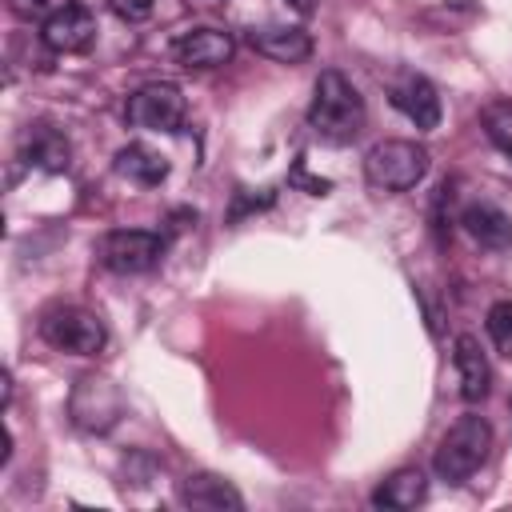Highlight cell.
I'll return each instance as SVG.
<instances>
[{"mask_svg":"<svg viewBox=\"0 0 512 512\" xmlns=\"http://www.w3.org/2000/svg\"><path fill=\"white\" fill-rule=\"evenodd\" d=\"M364 96L356 92V84L328 68L316 76V88H312V104H308V124L320 140L328 144H348L356 140V132L364 128Z\"/></svg>","mask_w":512,"mask_h":512,"instance_id":"1","label":"cell"},{"mask_svg":"<svg viewBox=\"0 0 512 512\" xmlns=\"http://www.w3.org/2000/svg\"><path fill=\"white\" fill-rule=\"evenodd\" d=\"M492 452V424L476 412H464L436 444V456H432V468L440 480L448 484H460L468 480Z\"/></svg>","mask_w":512,"mask_h":512,"instance_id":"2","label":"cell"},{"mask_svg":"<svg viewBox=\"0 0 512 512\" xmlns=\"http://www.w3.org/2000/svg\"><path fill=\"white\" fill-rule=\"evenodd\" d=\"M428 176V148L416 140H380L364 152V180L380 192H408Z\"/></svg>","mask_w":512,"mask_h":512,"instance_id":"3","label":"cell"},{"mask_svg":"<svg viewBox=\"0 0 512 512\" xmlns=\"http://www.w3.org/2000/svg\"><path fill=\"white\" fill-rule=\"evenodd\" d=\"M40 336L56 348V352H72V356H96L108 340L104 320L92 308L80 304H56L40 316Z\"/></svg>","mask_w":512,"mask_h":512,"instance_id":"4","label":"cell"},{"mask_svg":"<svg viewBox=\"0 0 512 512\" xmlns=\"http://www.w3.org/2000/svg\"><path fill=\"white\" fill-rule=\"evenodd\" d=\"M184 112H188L184 92L176 84H168V80H152V84L136 88L128 96V104H124L128 124L148 128V132H180Z\"/></svg>","mask_w":512,"mask_h":512,"instance_id":"5","label":"cell"},{"mask_svg":"<svg viewBox=\"0 0 512 512\" xmlns=\"http://www.w3.org/2000/svg\"><path fill=\"white\" fill-rule=\"evenodd\" d=\"M96 256L108 272L116 276H136V272H148L160 264L164 256V240L156 232H144V228H116L108 232L100 244H96Z\"/></svg>","mask_w":512,"mask_h":512,"instance_id":"6","label":"cell"},{"mask_svg":"<svg viewBox=\"0 0 512 512\" xmlns=\"http://www.w3.org/2000/svg\"><path fill=\"white\" fill-rule=\"evenodd\" d=\"M68 408H72V420H76L84 432H108V428L120 420V412H124V396L116 392L112 380H104V376H84V380L72 388Z\"/></svg>","mask_w":512,"mask_h":512,"instance_id":"7","label":"cell"},{"mask_svg":"<svg viewBox=\"0 0 512 512\" xmlns=\"http://www.w3.org/2000/svg\"><path fill=\"white\" fill-rule=\"evenodd\" d=\"M44 48L56 52V56H72V52H88L92 40H96V16L84 8V4H72L64 12H56L48 24H44Z\"/></svg>","mask_w":512,"mask_h":512,"instance_id":"8","label":"cell"},{"mask_svg":"<svg viewBox=\"0 0 512 512\" xmlns=\"http://www.w3.org/2000/svg\"><path fill=\"white\" fill-rule=\"evenodd\" d=\"M232 36L224 28H192L172 44V56L184 68H220L232 60Z\"/></svg>","mask_w":512,"mask_h":512,"instance_id":"9","label":"cell"},{"mask_svg":"<svg viewBox=\"0 0 512 512\" xmlns=\"http://www.w3.org/2000/svg\"><path fill=\"white\" fill-rule=\"evenodd\" d=\"M392 108L420 132H432L440 124V96L424 76H404L400 84H392Z\"/></svg>","mask_w":512,"mask_h":512,"instance_id":"10","label":"cell"},{"mask_svg":"<svg viewBox=\"0 0 512 512\" xmlns=\"http://www.w3.org/2000/svg\"><path fill=\"white\" fill-rule=\"evenodd\" d=\"M460 224H464V232H468L480 248H488V252H508V248H512V216H508L504 208L488 204V200L468 204L464 216H460Z\"/></svg>","mask_w":512,"mask_h":512,"instance_id":"11","label":"cell"},{"mask_svg":"<svg viewBox=\"0 0 512 512\" xmlns=\"http://www.w3.org/2000/svg\"><path fill=\"white\" fill-rule=\"evenodd\" d=\"M452 364H456V376H460V396L464 400H484L488 396V384H492V368H488V356L480 348L476 336H456L452 344Z\"/></svg>","mask_w":512,"mask_h":512,"instance_id":"12","label":"cell"},{"mask_svg":"<svg viewBox=\"0 0 512 512\" xmlns=\"http://www.w3.org/2000/svg\"><path fill=\"white\" fill-rule=\"evenodd\" d=\"M252 48L276 64H300L312 56V36L304 28H288V24H272V28H256L252 36Z\"/></svg>","mask_w":512,"mask_h":512,"instance_id":"13","label":"cell"},{"mask_svg":"<svg viewBox=\"0 0 512 512\" xmlns=\"http://www.w3.org/2000/svg\"><path fill=\"white\" fill-rule=\"evenodd\" d=\"M112 168H116L124 180L140 184V188H156V184H164V176H168V156L156 152V148L144 144V140H132V144H124V148L116 152Z\"/></svg>","mask_w":512,"mask_h":512,"instance_id":"14","label":"cell"},{"mask_svg":"<svg viewBox=\"0 0 512 512\" xmlns=\"http://www.w3.org/2000/svg\"><path fill=\"white\" fill-rule=\"evenodd\" d=\"M180 504H188V508H208V512H224V508H228V512H240V508H244L240 492H236L228 480L208 476V472L180 480Z\"/></svg>","mask_w":512,"mask_h":512,"instance_id":"15","label":"cell"},{"mask_svg":"<svg viewBox=\"0 0 512 512\" xmlns=\"http://www.w3.org/2000/svg\"><path fill=\"white\" fill-rule=\"evenodd\" d=\"M20 156H24L28 164L44 168V172H64V168H68V156H72V148H68L64 132H56L52 124H32V128L24 132Z\"/></svg>","mask_w":512,"mask_h":512,"instance_id":"16","label":"cell"},{"mask_svg":"<svg viewBox=\"0 0 512 512\" xmlns=\"http://www.w3.org/2000/svg\"><path fill=\"white\" fill-rule=\"evenodd\" d=\"M424 496H428V480H424V472H420V468H396V472L372 492V504H376V508L408 512V508H416Z\"/></svg>","mask_w":512,"mask_h":512,"instance_id":"17","label":"cell"},{"mask_svg":"<svg viewBox=\"0 0 512 512\" xmlns=\"http://www.w3.org/2000/svg\"><path fill=\"white\" fill-rule=\"evenodd\" d=\"M480 124H484V136L512 160V100H492L480 108Z\"/></svg>","mask_w":512,"mask_h":512,"instance_id":"18","label":"cell"},{"mask_svg":"<svg viewBox=\"0 0 512 512\" xmlns=\"http://www.w3.org/2000/svg\"><path fill=\"white\" fill-rule=\"evenodd\" d=\"M488 336L492 344L512 360V300H496L488 308Z\"/></svg>","mask_w":512,"mask_h":512,"instance_id":"19","label":"cell"},{"mask_svg":"<svg viewBox=\"0 0 512 512\" xmlns=\"http://www.w3.org/2000/svg\"><path fill=\"white\" fill-rule=\"evenodd\" d=\"M76 0H8V8H12V16L16 20H36V24H48L56 12H64V8H72Z\"/></svg>","mask_w":512,"mask_h":512,"instance_id":"20","label":"cell"},{"mask_svg":"<svg viewBox=\"0 0 512 512\" xmlns=\"http://www.w3.org/2000/svg\"><path fill=\"white\" fill-rule=\"evenodd\" d=\"M108 8L120 16V20H144L152 12V0H108Z\"/></svg>","mask_w":512,"mask_h":512,"instance_id":"21","label":"cell"},{"mask_svg":"<svg viewBox=\"0 0 512 512\" xmlns=\"http://www.w3.org/2000/svg\"><path fill=\"white\" fill-rule=\"evenodd\" d=\"M288 4H292V8L300 12V16H312V12L320 8V0H288Z\"/></svg>","mask_w":512,"mask_h":512,"instance_id":"22","label":"cell"}]
</instances>
